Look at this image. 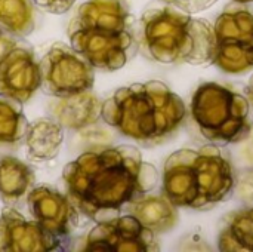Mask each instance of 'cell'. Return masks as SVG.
I'll use <instances>...</instances> for the list:
<instances>
[{
    "label": "cell",
    "mask_w": 253,
    "mask_h": 252,
    "mask_svg": "<svg viewBox=\"0 0 253 252\" xmlns=\"http://www.w3.org/2000/svg\"><path fill=\"white\" fill-rule=\"evenodd\" d=\"M157 181V169L126 144L84 151L62 171L65 195L80 215L96 223L119 217Z\"/></svg>",
    "instance_id": "6da1fadb"
},
{
    "label": "cell",
    "mask_w": 253,
    "mask_h": 252,
    "mask_svg": "<svg viewBox=\"0 0 253 252\" xmlns=\"http://www.w3.org/2000/svg\"><path fill=\"white\" fill-rule=\"evenodd\" d=\"M101 117L142 147L170 141L187 119V105L166 83L150 80L119 88L102 102Z\"/></svg>",
    "instance_id": "7a4b0ae2"
},
{
    "label": "cell",
    "mask_w": 253,
    "mask_h": 252,
    "mask_svg": "<svg viewBox=\"0 0 253 252\" xmlns=\"http://www.w3.org/2000/svg\"><path fill=\"white\" fill-rule=\"evenodd\" d=\"M236 184L233 159L218 144L181 149L163 166L162 190L176 208L209 211L228 201Z\"/></svg>",
    "instance_id": "3957f363"
},
{
    "label": "cell",
    "mask_w": 253,
    "mask_h": 252,
    "mask_svg": "<svg viewBox=\"0 0 253 252\" xmlns=\"http://www.w3.org/2000/svg\"><path fill=\"white\" fill-rule=\"evenodd\" d=\"M67 31L71 48L95 70H120L138 50L135 18L127 0H86Z\"/></svg>",
    "instance_id": "277c9868"
},
{
    "label": "cell",
    "mask_w": 253,
    "mask_h": 252,
    "mask_svg": "<svg viewBox=\"0 0 253 252\" xmlns=\"http://www.w3.org/2000/svg\"><path fill=\"white\" fill-rule=\"evenodd\" d=\"M136 37L142 53L156 62L203 65L212 61L211 24L172 4L145 10Z\"/></svg>",
    "instance_id": "5b68a950"
},
{
    "label": "cell",
    "mask_w": 253,
    "mask_h": 252,
    "mask_svg": "<svg viewBox=\"0 0 253 252\" xmlns=\"http://www.w3.org/2000/svg\"><path fill=\"white\" fill-rule=\"evenodd\" d=\"M191 119L212 144L228 146L251 134V102L246 95L215 82L200 85L191 98Z\"/></svg>",
    "instance_id": "8992f818"
},
{
    "label": "cell",
    "mask_w": 253,
    "mask_h": 252,
    "mask_svg": "<svg viewBox=\"0 0 253 252\" xmlns=\"http://www.w3.org/2000/svg\"><path fill=\"white\" fill-rule=\"evenodd\" d=\"M212 64L230 74L253 68V12L243 3L231 1L213 24Z\"/></svg>",
    "instance_id": "52a82bcc"
},
{
    "label": "cell",
    "mask_w": 253,
    "mask_h": 252,
    "mask_svg": "<svg viewBox=\"0 0 253 252\" xmlns=\"http://www.w3.org/2000/svg\"><path fill=\"white\" fill-rule=\"evenodd\" d=\"M39 64L40 88L50 97L76 95L93 88L95 68L65 43H53Z\"/></svg>",
    "instance_id": "ba28073f"
},
{
    "label": "cell",
    "mask_w": 253,
    "mask_h": 252,
    "mask_svg": "<svg viewBox=\"0 0 253 252\" xmlns=\"http://www.w3.org/2000/svg\"><path fill=\"white\" fill-rule=\"evenodd\" d=\"M40 88V64L31 45L0 28V95L27 102Z\"/></svg>",
    "instance_id": "9c48e42d"
},
{
    "label": "cell",
    "mask_w": 253,
    "mask_h": 252,
    "mask_svg": "<svg viewBox=\"0 0 253 252\" xmlns=\"http://www.w3.org/2000/svg\"><path fill=\"white\" fill-rule=\"evenodd\" d=\"M160 250L156 233L127 214L98 223L80 247L84 252H154Z\"/></svg>",
    "instance_id": "30bf717a"
},
{
    "label": "cell",
    "mask_w": 253,
    "mask_h": 252,
    "mask_svg": "<svg viewBox=\"0 0 253 252\" xmlns=\"http://www.w3.org/2000/svg\"><path fill=\"white\" fill-rule=\"evenodd\" d=\"M27 206L33 220L62 242H65L80 221V212L68 196L46 184L34 186L30 190Z\"/></svg>",
    "instance_id": "8fae6325"
},
{
    "label": "cell",
    "mask_w": 253,
    "mask_h": 252,
    "mask_svg": "<svg viewBox=\"0 0 253 252\" xmlns=\"http://www.w3.org/2000/svg\"><path fill=\"white\" fill-rule=\"evenodd\" d=\"M64 244L65 242L42 229L36 221H28L10 205L0 214V251H61Z\"/></svg>",
    "instance_id": "7c38bea8"
},
{
    "label": "cell",
    "mask_w": 253,
    "mask_h": 252,
    "mask_svg": "<svg viewBox=\"0 0 253 252\" xmlns=\"http://www.w3.org/2000/svg\"><path fill=\"white\" fill-rule=\"evenodd\" d=\"M102 102L99 98L90 91H86L68 97H55V100L49 102L47 111L62 128L82 131L98 122Z\"/></svg>",
    "instance_id": "4fadbf2b"
},
{
    "label": "cell",
    "mask_w": 253,
    "mask_h": 252,
    "mask_svg": "<svg viewBox=\"0 0 253 252\" xmlns=\"http://www.w3.org/2000/svg\"><path fill=\"white\" fill-rule=\"evenodd\" d=\"M127 212L156 235L172 230L179 220L176 206L165 195H144L126 206Z\"/></svg>",
    "instance_id": "5bb4252c"
},
{
    "label": "cell",
    "mask_w": 253,
    "mask_h": 252,
    "mask_svg": "<svg viewBox=\"0 0 253 252\" xmlns=\"http://www.w3.org/2000/svg\"><path fill=\"white\" fill-rule=\"evenodd\" d=\"M218 250L253 252V206L225 214L218 226Z\"/></svg>",
    "instance_id": "9a60e30c"
},
{
    "label": "cell",
    "mask_w": 253,
    "mask_h": 252,
    "mask_svg": "<svg viewBox=\"0 0 253 252\" xmlns=\"http://www.w3.org/2000/svg\"><path fill=\"white\" fill-rule=\"evenodd\" d=\"M24 141L28 159L33 162H49L61 150L64 128L52 117H43L28 125Z\"/></svg>",
    "instance_id": "2e32d148"
},
{
    "label": "cell",
    "mask_w": 253,
    "mask_h": 252,
    "mask_svg": "<svg viewBox=\"0 0 253 252\" xmlns=\"http://www.w3.org/2000/svg\"><path fill=\"white\" fill-rule=\"evenodd\" d=\"M36 184L33 169L13 156L0 157V199L3 203L15 206Z\"/></svg>",
    "instance_id": "e0dca14e"
},
{
    "label": "cell",
    "mask_w": 253,
    "mask_h": 252,
    "mask_svg": "<svg viewBox=\"0 0 253 252\" xmlns=\"http://www.w3.org/2000/svg\"><path fill=\"white\" fill-rule=\"evenodd\" d=\"M28 125L22 102L0 95V151L16 150L25 140Z\"/></svg>",
    "instance_id": "ac0fdd59"
},
{
    "label": "cell",
    "mask_w": 253,
    "mask_h": 252,
    "mask_svg": "<svg viewBox=\"0 0 253 252\" xmlns=\"http://www.w3.org/2000/svg\"><path fill=\"white\" fill-rule=\"evenodd\" d=\"M36 3L33 0H0V28L16 36H30L37 25Z\"/></svg>",
    "instance_id": "d6986e66"
},
{
    "label": "cell",
    "mask_w": 253,
    "mask_h": 252,
    "mask_svg": "<svg viewBox=\"0 0 253 252\" xmlns=\"http://www.w3.org/2000/svg\"><path fill=\"white\" fill-rule=\"evenodd\" d=\"M166 4H172L175 7H179L190 13H197L202 10H206L212 4H215L218 0H162Z\"/></svg>",
    "instance_id": "ffe728a7"
},
{
    "label": "cell",
    "mask_w": 253,
    "mask_h": 252,
    "mask_svg": "<svg viewBox=\"0 0 253 252\" xmlns=\"http://www.w3.org/2000/svg\"><path fill=\"white\" fill-rule=\"evenodd\" d=\"M39 7L50 13H65L71 9L76 0H33Z\"/></svg>",
    "instance_id": "44dd1931"
},
{
    "label": "cell",
    "mask_w": 253,
    "mask_h": 252,
    "mask_svg": "<svg viewBox=\"0 0 253 252\" xmlns=\"http://www.w3.org/2000/svg\"><path fill=\"white\" fill-rule=\"evenodd\" d=\"M246 97H248L251 105L253 107V76L249 79V83H248V86H246Z\"/></svg>",
    "instance_id": "7402d4cb"
},
{
    "label": "cell",
    "mask_w": 253,
    "mask_h": 252,
    "mask_svg": "<svg viewBox=\"0 0 253 252\" xmlns=\"http://www.w3.org/2000/svg\"><path fill=\"white\" fill-rule=\"evenodd\" d=\"M231 1H236V3H243V4H248V3H252L253 0H231Z\"/></svg>",
    "instance_id": "603a6c76"
}]
</instances>
